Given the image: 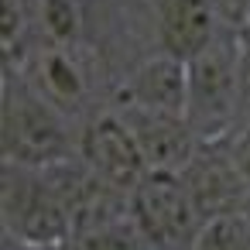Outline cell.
Segmentation results:
<instances>
[{
  "label": "cell",
  "mask_w": 250,
  "mask_h": 250,
  "mask_svg": "<svg viewBox=\"0 0 250 250\" xmlns=\"http://www.w3.org/2000/svg\"><path fill=\"white\" fill-rule=\"evenodd\" d=\"M4 161L52 168L79 158V130L55 103H48L24 76L4 69V113H0Z\"/></svg>",
  "instance_id": "1"
},
{
  "label": "cell",
  "mask_w": 250,
  "mask_h": 250,
  "mask_svg": "<svg viewBox=\"0 0 250 250\" xmlns=\"http://www.w3.org/2000/svg\"><path fill=\"white\" fill-rule=\"evenodd\" d=\"M243 28L223 24L219 35L188 59V124L202 141L226 137L236 124Z\"/></svg>",
  "instance_id": "2"
},
{
  "label": "cell",
  "mask_w": 250,
  "mask_h": 250,
  "mask_svg": "<svg viewBox=\"0 0 250 250\" xmlns=\"http://www.w3.org/2000/svg\"><path fill=\"white\" fill-rule=\"evenodd\" d=\"M0 223H4V236L21 243L72 240V216L48 168L4 161V171H0Z\"/></svg>",
  "instance_id": "3"
},
{
  "label": "cell",
  "mask_w": 250,
  "mask_h": 250,
  "mask_svg": "<svg viewBox=\"0 0 250 250\" xmlns=\"http://www.w3.org/2000/svg\"><path fill=\"white\" fill-rule=\"evenodd\" d=\"M130 216L158 250H192L206 223L182 171L165 168L147 171V178L130 192Z\"/></svg>",
  "instance_id": "4"
},
{
  "label": "cell",
  "mask_w": 250,
  "mask_h": 250,
  "mask_svg": "<svg viewBox=\"0 0 250 250\" xmlns=\"http://www.w3.org/2000/svg\"><path fill=\"white\" fill-rule=\"evenodd\" d=\"M79 158L100 178H106L110 185L124 192H134L151 171L144 147L120 106L96 110L79 124Z\"/></svg>",
  "instance_id": "5"
},
{
  "label": "cell",
  "mask_w": 250,
  "mask_h": 250,
  "mask_svg": "<svg viewBox=\"0 0 250 250\" xmlns=\"http://www.w3.org/2000/svg\"><path fill=\"white\" fill-rule=\"evenodd\" d=\"M18 76H24L48 103H55L65 117L79 124L89 113H96L93 110V89H96L93 65L86 52H79L76 42L72 45H35V52L18 69Z\"/></svg>",
  "instance_id": "6"
},
{
  "label": "cell",
  "mask_w": 250,
  "mask_h": 250,
  "mask_svg": "<svg viewBox=\"0 0 250 250\" xmlns=\"http://www.w3.org/2000/svg\"><path fill=\"white\" fill-rule=\"evenodd\" d=\"M182 178L202 212V219L223 216V212H243L247 199H250V185L243 182V175L236 171L223 137L202 141L195 147V154L185 161Z\"/></svg>",
  "instance_id": "7"
},
{
  "label": "cell",
  "mask_w": 250,
  "mask_h": 250,
  "mask_svg": "<svg viewBox=\"0 0 250 250\" xmlns=\"http://www.w3.org/2000/svg\"><path fill=\"white\" fill-rule=\"evenodd\" d=\"M117 100H120V106L185 117V110H188V62L171 55V52H158V55L144 59L130 72V79L120 86Z\"/></svg>",
  "instance_id": "8"
},
{
  "label": "cell",
  "mask_w": 250,
  "mask_h": 250,
  "mask_svg": "<svg viewBox=\"0 0 250 250\" xmlns=\"http://www.w3.org/2000/svg\"><path fill=\"white\" fill-rule=\"evenodd\" d=\"M124 117L130 120L144 158L151 165V171H182L185 161L195 154V147L202 144V137L192 130L188 117L178 113H154V110H137V106H120Z\"/></svg>",
  "instance_id": "9"
},
{
  "label": "cell",
  "mask_w": 250,
  "mask_h": 250,
  "mask_svg": "<svg viewBox=\"0 0 250 250\" xmlns=\"http://www.w3.org/2000/svg\"><path fill=\"white\" fill-rule=\"evenodd\" d=\"M223 14L212 0H161L158 4V45L178 59H195L223 28Z\"/></svg>",
  "instance_id": "10"
},
{
  "label": "cell",
  "mask_w": 250,
  "mask_h": 250,
  "mask_svg": "<svg viewBox=\"0 0 250 250\" xmlns=\"http://www.w3.org/2000/svg\"><path fill=\"white\" fill-rule=\"evenodd\" d=\"M35 0H0V48L4 69H21L35 52Z\"/></svg>",
  "instance_id": "11"
},
{
  "label": "cell",
  "mask_w": 250,
  "mask_h": 250,
  "mask_svg": "<svg viewBox=\"0 0 250 250\" xmlns=\"http://www.w3.org/2000/svg\"><path fill=\"white\" fill-rule=\"evenodd\" d=\"M69 250H158V247L134 223V216H124L117 223H106V226L76 233L69 240Z\"/></svg>",
  "instance_id": "12"
},
{
  "label": "cell",
  "mask_w": 250,
  "mask_h": 250,
  "mask_svg": "<svg viewBox=\"0 0 250 250\" xmlns=\"http://www.w3.org/2000/svg\"><path fill=\"white\" fill-rule=\"evenodd\" d=\"M35 35H38V45H72V42H79L76 0H35Z\"/></svg>",
  "instance_id": "13"
},
{
  "label": "cell",
  "mask_w": 250,
  "mask_h": 250,
  "mask_svg": "<svg viewBox=\"0 0 250 250\" xmlns=\"http://www.w3.org/2000/svg\"><path fill=\"white\" fill-rule=\"evenodd\" d=\"M192 250H250V216L223 212L202 223Z\"/></svg>",
  "instance_id": "14"
},
{
  "label": "cell",
  "mask_w": 250,
  "mask_h": 250,
  "mask_svg": "<svg viewBox=\"0 0 250 250\" xmlns=\"http://www.w3.org/2000/svg\"><path fill=\"white\" fill-rule=\"evenodd\" d=\"M250 124V28H243V52H240V96H236V127Z\"/></svg>",
  "instance_id": "15"
},
{
  "label": "cell",
  "mask_w": 250,
  "mask_h": 250,
  "mask_svg": "<svg viewBox=\"0 0 250 250\" xmlns=\"http://www.w3.org/2000/svg\"><path fill=\"white\" fill-rule=\"evenodd\" d=\"M223 144H226V151H229V158H233L236 171H240V175H243V182L250 185V124H247V127L229 130V134L223 137Z\"/></svg>",
  "instance_id": "16"
},
{
  "label": "cell",
  "mask_w": 250,
  "mask_h": 250,
  "mask_svg": "<svg viewBox=\"0 0 250 250\" xmlns=\"http://www.w3.org/2000/svg\"><path fill=\"white\" fill-rule=\"evenodd\" d=\"M4 250H69V243H21L4 236Z\"/></svg>",
  "instance_id": "17"
}]
</instances>
